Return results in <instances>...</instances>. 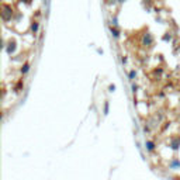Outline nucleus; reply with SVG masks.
Returning <instances> with one entry per match:
<instances>
[{
    "mask_svg": "<svg viewBox=\"0 0 180 180\" xmlns=\"http://www.w3.org/2000/svg\"><path fill=\"white\" fill-rule=\"evenodd\" d=\"M148 148H149V149H153V144H152V142H148Z\"/></svg>",
    "mask_w": 180,
    "mask_h": 180,
    "instance_id": "1",
    "label": "nucleus"
},
{
    "mask_svg": "<svg viewBox=\"0 0 180 180\" xmlns=\"http://www.w3.org/2000/svg\"><path fill=\"white\" fill-rule=\"evenodd\" d=\"M27 70H28V65H25V66H24V69H23V72H27Z\"/></svg>",
    "mask_w": 180,
    "mask_h": 180,
    "instance_id": "2",
    "label": "nucleus"
},
{
    "mask_svg": "<svg viewBox=\"0 0 180 180\" xmlns=\"http://www.w3.org/2000/svg\"><path fill=\"white\" fill-rule=\"evenodd\" d=\"M37 28H38V25H37V24H33V30H34V31H35Z\"/></svg>",
    "mask_w": 180,
    "mask_h": 180,
    "instance_id": "3",
    "label": "nucleus"
}]
</instances>
